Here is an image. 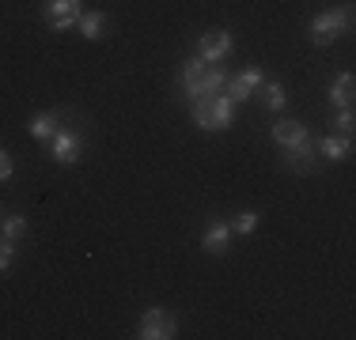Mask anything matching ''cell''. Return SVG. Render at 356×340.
<instances>
[{"label":"cell","mask_w":356,"mask_h":340,"mask_svg":"<svg viewBox=\"0 0 356 340\" xmlns=\"http://www.w3.org/2000/svg\"><path fill=\"white\" fill-rule=\"evenodd\" d=\"M224 68L216 61H201V57H193V61L182 65V87L190 99H201V95H216V91H224Z\"/></svg>","instance_id":"obj_1"},{"label":"cell","mask_w":356,"mask_h":340,"mask_svg":"<svg viewBox=\"0 0 356 340\" xmlns=\"http://www.w3.org/2000/svg\"><path fill=\"white\" fill-rule=\"evenodd\" d=\"M232 114H235V102L227 95H201L193 99V121H197V129L205 133H224L232 129Z\"/></svg>","instance_id":"obj_2"},{"label":"cell","mask_w":356,"mask_h":340,"mask_svg":"<svg viewBox=\"0 0 356 340\" xmlns=\"http://www.w3.org/2000/svg\"><path fill=\"white\" fill-rule=\"evenodd\" d=\"M349 27H353V8H345V12H322L311 23V42L315 46H330L337 34H345Z\"/></svg>","instance_id":"obj_3"},{"label":"cell","mask_w":356,"mask_h":340,"mask_svg":"<svg viewBox=\"0 0 356 340\" xmlns=\"http://www.w3.org/2000/svg\"><path fill=\"white\" fill-rule=\"evenodd\" d=\"M178 333V318L171 310H148L140 318V340H171Z\"/></svg>","instance_id":"obj_4"},{"label":"cell","mask_w":356,"mask_h":340,"mask_svg":"<svg viewBox=\"0 0 356 340\" xmlns=\"http://www.w3.org/2000/svg\"><path fill=\"white\" fill-rule=\"evenodd\" d=\"M83 151V136L72 133V129H57L54 136H49V155H54V163L61 167H72L76 159H80Z\"/></svg>","instance_id":"obj_5"},{"label":"cell","mask_w":356,"mask_h":340,"mask_svg":"<svg viewBox=\"0 0 356 340\" xmlns=\"http://www.w3.org/2000/svg\"><path fill=\"white\" fill-rule=\"evenodd\" d=\"M266 83V72L261 68H243L239 76H232V80H224V87H227V99L239 106V102H247L258 95V87Z\"/></svg>","instance_id":"obj_6"},{"label":"cell","mask_w":356,"mask_h":340,"mask_svg":"<svg viewBox=\"0 0 356 340\" xmlns=\"http://www.w3.org/2000/svg\"><path fill=\"white\" fill-rule=\"evenodd\" d=\"M80 15H83L80 0H46V23L54 31H72L80 23Z\"/></svg>","instance_id":"obj_7"},{"label":"cell","mask_w":356,"mask_h":340,"mask_svg":"<svg viewBox=\"0 0 356 340\" xmlns=\"http://www.w3.org/2000/svg\"><path fill=\"white\" fill-rule=\"evenodd\" d=\"M232 31H205L197 38V57L201 61H224L227 53H232Z\"/></svg>","instance_id":"obj_8"},{"label":"cell","mask_w":356,"mask_h":340,"mask_svg":"<svg viewBox=\"0 0 356 340\" xmlns=\"http://www.w3.org/2000/svg\"><path fill=\"white\" fill-rule=\"evenodd\" d=\"M303 140H311V136H307V125H303V121L284 117V121L273 125V144H277V148H296V144H303Z\"/></svg>","instance_id":"obj_9"},{"label":"cell","mask_w":356,"mask_h":340,"mask_svg":"<svg viewBox=\"0 0 356 340\" xmlns=\"http://www.w3.org/2000/svg\"><path fill=\"white\" fill-rule=\"evenodd\" d=\"M227 242H232V223H220V219H213L201 235V250L205 253H224Z\"/></svg>","instance_id":"obj_10"},{"label":"cell","mask_w":356,"mask_h":340,"mask_svg":"<svg viewBox=\"0 0 356 340\" xmlns=\"http://www.w3.org/2000/svg\"><path fill=\"white\" fill-rule=\"evenodd\" d=\"M284 163L296 170V174H315V151H311V140L296 144V148H284Z\"/></svg>","instance_id":"obj_11"},{"label":"cell","mask_w":356,"mask_h":340,"mask_svg":"<svg viewBox=\"0 0 356 340\" xmlns=\"http://www.w3.org/2000/svg\"><path fill=\"white\" fill-rule=\"evenodd\" d=\"M318 151H322V159H345L353 151V136H322L318 140Z\"/></svg>","instance_id":"obj_12"},{"label":"cell","mask_w":356,"mask_h":340,"mask_svg":"<svg viewBox=\"0 0 356 340\" xmlns=\"http://www.w3.org/2000/svg\"><path fill=\"white\" fill-rule=\"evenodd\" d=\"M57 129H61V117L54 114V110H46V114H35L31 117V136L35 140H49Z\"/></svg>","instance_id":"obj_13"},{"label":"cell","mask_w":356,"mask_h":340,"mask_svg":"<svg viewBox=\"0 0 356 340\" xmlns=\"http://www.w3.org/2000/svg\"><path fill=\"white\" fill-rule=\"evenodd\" d=\"M353 87H356L353 72H341L337 83L330 87V106H353Z\"/></svg>","instance_id":"obj_14"},{"label":"cell","mask_w":356,"mask_h":340,"mask_svg":"<svg viewBox=\"0 0 356 340\" xmlns=\"http://www.w3.org/2000/svg\"><path fill=\"white\" fill-rule=\"evenodd\" d=\"M76 27H80V34L88 42H99V38H103V27H106V15L103 12H83Z\"/></svg>","instance_id":"obj_15"},{"label":"cell","mask_w":356,"mask_h":340,"mask_svg":"<svg viewBox=\"0 0 356 340\" xmlns=\"http://www.w3.org/2000/svg\"><path fill=\"white\" fill-rule=\"evenodd\" d=\"M258 99H261V106H266V110H273V114H277V110H284V102H288V95H284V87H281V83H261V87H258Z\"/></svg>","instance_id":"obj_16"},{"label":"cell","mask_w":356,"mask_h":340,"mask_svg":"<svg viewBox=\"0 0 356 340\" xmlns=\"http://www.w3.org/2000/svg\"><path fill=\"white\" fill-rule=\"evenodd\" d=\"M27 231H31V223L23 216H4L0 219V238H8V242H19Z\"/></svg>","instance_id":"obj_17"},{"label":"cell","mask_w":356,"mask_h":340,"mask_svg":"<svg viewBox=\"0 0 356 340\" xmlns=\"http://www.w3.org/2000/svg\"><path fill=\"white\" fill-rule=\"evenodd\" d=\"M254 227H258V212H239L232 223V235H250Z\"/></svg>","instance_id":"obj_18"},{"label":"cell","mask_w":356,"mask_h":340,"mask_svg":"<svg viewBox=\"0 0 356 340\" xmlns=\"http://www.w3.org/2000/svg\"><path fill=\"white\" fill-rule=\"evenodd\" d=\"M12 257H15V242L0 238V272H8V265H12Z\"/></svg>","instance_id":"obj_19"},{"label":"cell","mask_w":356,"mask_h":340,"mask_svg":"<svg viewBox=\"0 0 356 340\" xmlns=\"http://www.w3.org/2000/svg\"><path fill=\"white\" fill-rule=\"evenodd\" d=\"M337 129L345 136H353V110L349 106H341V114H337Z\"/></svg>","instance_id":"obj_20"},{"label":"cell","mask_w":356,"mask_h":340,"mask_svg":"<svg viewBox=\"0 0 356 340\" xmlns=\"http://www.w3.org/2000/svg\"><path fill=\"white\" fill-rule=\"evenodd\" d=\"M12 170H15V163H12V155H8L4 148H0V182H8V178H12Z\"/></svg>","instance_id":"obj_21"}]
</instances>
